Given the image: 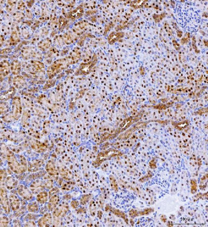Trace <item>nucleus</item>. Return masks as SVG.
<instances>
[{"label":"nucleus","mask_w":208,"mask_h":227,"mask_svg":"<svg viewBox=\"0 0 208 227\" xmlns=\"http://www.w3.org/2000/svg\"><path fill=\"white\" fill-rule=\"evenodd\" d=\"M24 226H36V225L35 223V221H33V220H30L29 222H26V223H25Z\"/></svg>","instance_id":"obj_22"},{"label":"nucleus","mask_w":208,"mask_h":227,"mask_svg":"<svg viewBox=\"0 0 208 227\" xmlns=\"http://www.w3.org/2000/svg\"><path fill=\"white\" fill-rule=\"evenodd\" d=\"M1 183L2 186H5V182L7 177V172L5 169H2L1 170Z\"/></svg>","instance_id":"obj_15"},{"label":"nucleus","mask_w":208,"mask_h":227,"mask_svg":"<svg viewBox=\"0 0 208 227\" xmlns=\"http://www.w3.org/2000/svg\"><path fill=\"white\" fill-rule=\"evenodd\" d=\"M1 204L5 214H9L10 212V205L9 198L7 194V190L5 186H2L1 187Z\"/></svg>","instance_id":"obj_1"},{"label":"nucleus","mask_w":208,"mask_h":227,"mask_svg":"<svg viewBox=\"0 0 208 227\" xmlns=\"http://www.w3.org/2000/svg\"><path fill=\"white\" fill-rule=\"evenodd\" d=\"M53 215L51 213H46L38 221V226H50L53 223Z\"/></svg>","instance_id":"obj_6"},{"label":"nucleus","mask_w":208,"mask_h":227,"mask_svg":"<svg viewBox=\"0 0 208 227\" xmlns=\"http://www.w3.org/2000/svg\"><path fill=\"white\" fill-rule=\"evenodd\" d=\"M90 195H84L83 197L81 198L80 199V202H81V204H85L87 202V201H88L90 200Z\"/></svg>","instance_id":"obj_21"},{"label":"nucleus","mask_w":208,"mask_h":227,"mask_svg":"<svg viewBox=\"0 0 208 227\" xmlns=\"http://www.w3.org/2000/svg\"><path fill=\"white\" fill-rule=\"evenodd\" d=\"M26 210H27V208H25V207H22L21 208H20V209L18 210V211H16V212H15V214H14V216H15L16 218H19V217L21 216V215H23V214L26 212Z\"/></svg>","instance_id":"obj_18"},{"label":"nucleus","mask_w":208,"mask_h":227,"mask_svg":"<svg viewBox=\"0 0 208 227\" xmlns=\"http://www.w3.org/2000/svg\"><path fill=\"white\" fill-rule=\"evenodd\" d=\"M79 202L76 201H73L72 202H71V206H72V207L73 208H77V206H79Z\"/></svg>","instance_id":"obj_23"},{"label":"nucleus","mask_w":208,"mask_h":227,"mask_svg":"<svg viewBox=\"0 0 208 227\" xmlns=\"http://www.w3.org/2000/svg\"><path fill=\"white\" fill-rule=\"evenodd\" d=\"M38 218V215H36L35 214V213H30V214H28L27 215H25V217L24 218L25 220H28V221H30V220H36Z\"/></svg>","instance_id":"obj_17"},{"label":"nucleus","mask_w":208,"mask_h":227,"mask_svg":"<svg viewBox=\"0 0 208 227\" xmlns=\"http://www.w3.org/2000/svg\"><path fill=\"white\" fill-rule=\"evenodd\" d=\"M58 192H59V189H58V187H53L49 191V197H52L54 195L58 194Z\"/></svg>","instance_id":"obj_20"},{"label":"nucleus","mask_w":208,"mask_h":227,"mask_svg":"<svg viewBox=\"0 0 208 227\" xmlns=\"http://www.w3.org/2000/svg\"><path fill=\"white\" fill-rule=\"evenodd\" d=\"M43 181L44 182L46 188L49 190H51L53 186V179L51 175H45L43 177Z\"/></svg>","instance_id":"obj_14"},{"label":"nucleus","mask_w":208,"mask_h":227,"mask_svg":"<svg viewBox=\"0 0 208 227\" xmlns=\"http://www.w3.org/2000/svg\"><path fill=\"white\" fill-rule=\"evenodd\" d=\"M46 172L54 178H57L58 176V171L57 169L55 161L53 160H49L46 165Z\"/></svg>","instance_id":"obj_4"},{"label":"nucleus","mask_w":208,"mask_h":227,"mask_svg":"<svg viewBox=\"0 0 208 227\" xmlns=\"http://www.w3.org/2000/svg\"><path fill=\"white\" fill-rule=\"evenodd\" d=\"M38 203L37 201H33L30 202L28 205L27 206V211L31 212V213H37L39 210V205H38Z\"/></svg>","instance_id":"obj_13"},{"label":"nucleus","mask_w":208,"mask_h":227,"mask_svg":"<svg viewBox=\"0 0 208 227\" xmlns=\"http://www.w3.org/2000/svg\"><path fill=\"white\" fill-rule=\"evenodd\" d=\"M106 208H108L109 211L112 212L113 214H114L115 215H116L117 216L123 218L124 221L126 220V221H127V223H128V220H127V215H126V214H124L123 212H121V211H120V210H119L114 209V208H112L111 206H110L109 205H106Z\"/></svg>","instance_id":"obj_12"},{"label":"nucleus","mask_w":208,"mask_h":227,"mask_svg":"<svg viewBox=\"0 0 208 227\" xmlns=\"http://www.w3.org/2000/svg\"><path fill=\"white\" fill-rule=\"evenodd\" d=\"M9 198L10 208H11V210L14 212L18 211V210L20 208L21 203L20 199L18 198L17 195L14 194V193H10V194L9 195Z\"/></svg>","instance_id":"obj_5"},{"label":"nucleus","mask_w":208,"mask_h":227,"mask_svg":"<svg viewBox=\"0 0 208 227\" xmlns=\"http://www.w3.org/2000/svg\"><path fill=\"white\" fill-rule=\"evenodd\" d=\"M110 184H111L112 187L115 191H117L118 186H117V182H116V179H115V178L112 175L110 176Z\"/></svg>","instance_id":"obj_16"},{"label":"nucleus","mask_w":208,"mask_h":227,"mask_svg":"<svg viewBox=\"0 0 208 227\" xmlns=\"http://www.w3.org/2000/svg\"><path fill=\"white\" fill-rule=\"evenodd\" d=\"M13 225H14V226H21V221H19L18 219H15V220L13 221Z\"/></svg>","instance_id":"obj_24"},{"label":"nucleus","mask_w":208,"mask_h":227,"mask_svg":"<svg viewBox=\"0 0 208 227\" xmlns=\"http://www.w3.org/2000/svg\"><path fill=\"white\" fill-rule=\"evenodd\" d=\"M18 186V181L13 176H8L5 182V186L8 190H12L16 188Z\"/></svg>","instance_id":"obj_8"},{"label":"nucleus","mask_w":208,"mask_h":227,"mask_svg":"<svg viewBox=\"0 0 208 227\" xmlns=\"http://www.w3.org/2000/svg\"><path fill=\"white\" fill-rule=\"evenodd\" d=\"M16 190H17V193L20 195L21 198L26 201H30L33 198V193L31 192L30 189L28 187H27L24 184H20L16 187Z\"/></svg>","instance_id":"obj_2"},{"label":"nucleus","mask_w":208,"mask_h":227,"mask_svg":"<svg viewBox=\"0 0 208 227\" xmlns=\"http://www.w3.org/2000/svg\"><path fill=\"white\" fill-rule=\"evenodd\" d=\"M46 171H43V170H41L40 171H38V172H37V173H35L33 174L29 175L26 178V182H28L33 181L34 180L38 179L39 178H40V177H43V176H44L46 175Z\"/></svg>","instance_id":"obj_11"},{"label":"nucleus","mask_w":208,"mask_h":227,"mask_svg":"<svg viewBox=\"0 0 208 227\" xmlns=\"http://www.w3.org/2000/svg\"><path fill=\"white\" fill-rule=\"evenodd\" d=\"M49 192L46 190H43L39 192L36 195V201L41 204H44L49 201Z\"/></svg>","instance_id":"obj_9"},{"label":"nucleus","mask_w":208,"mask_h":227,"mask_svg":"<svg viewBox=\"0 0 208 227\" xmlns=\"http://www.w3.org/2000/svg\"><path fill=\"white\" fill-rule=\"evenodd\" d=\"M9 219L7 217L2 216L1 218V226L2 227L7 226H9Z\"/></svg>","instance_id":"obj_19"},{"label":"nucleus","mask_w":208,"mask_h":227,"mask_svg":"<svg viewBox=\"0 0 208 227\" xmlns=\"http://www.w3.org/2000/svg\"><path fill=\"white\" fill-rule=\"evenodd\" d=\"M60 202V197L58 194L54 195L51 197H49V200L47 202V208L49 211L53 212V210L57 207V205Z\"/></svg>","instance_id":"obj_7"},{"label":"nucleus","mask_w":208,"mask_h":227,"mask_svg":"<svg viewBox=\"0 0 208 227\" xmlns=\"http://www.w3.org/2000/svg\"><path fill=\"white\" fill-rule=\"evenodd\" d=\"M43 162H44V160H33L32 162L29 163L28 165V171H31H31H32V172L37 171L41 168V166L43 164Z\"/></svg>","instance_id":"obj_10"},{"label":"nucleus","mask_w":208,"mask_h":227,"mask_svg":"<svg viewBox=\"0 0 208 227\" xmlns=\"http://www.w3.org/2000/svg\"><path fill=\"white\" fill-rule=\"evenodd\" d=\"M46 188L44 182L40 179L34 180L30 184L29 189L33 194H38V193L43 191Z\"/></svg>","instance_id":"obj_3"}]
</instances>
